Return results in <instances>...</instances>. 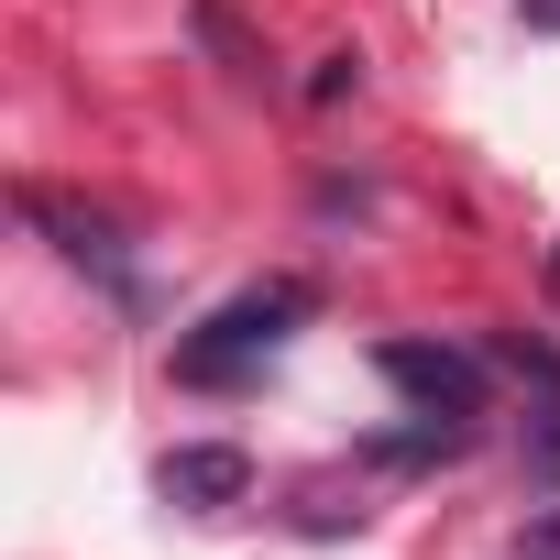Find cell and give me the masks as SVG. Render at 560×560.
Instances as JSON below:
<instances>
[{
  "label": "cell",
  "mask_w": 560,
  "mask_h": 560,
  "mask_svg": "<svg viewBox=\"0 0 560 560\" xmlns=\"http://www.w3.org/2000/svg\"><path fill=\"white\" fill-rule=\"evenodd\" d=\"M308 308H319V298L298 287V275H275V287H242L231 308H209V319L176 341V374H187V385H242L264 352H287V330H298Z\"/></svg>",
  "instance_id": "6da1fadb"
},
{
  "label": "cell",
  "mask_w": 560,
  "mask_h": 560,
  "mask_svg": "<svg viewBox=\"0 0 560 560\" xmlns=\"http://www.w3.org/2000/svg\"><path fill=\"white\" fill-rule=\"evenodd\" d=\"M374 363H385V385H396L418 418H451V429H462V418H483V363H472V352H440V341H385Z\"/></svg>",
  "instance_id": "7a4b0ae2"
},
{
  "label": "cell",
  "mask_w": 560,
  "mask_h": 560,
  "mask_svg": "<svg viewBox=\"0 0 560 560\" xmlns=\"http://www.w3.org/2000/svg\"><path fill=\"white\" fill-rule=\"evenodd\" d=\"M154 494L187 505V516H220V505L253 494V462H242L231 440H198V451H165V462H154Z\"/></svg>",
  "instance_id": "3957f363"
},
{
  "label": "cell",
  "mask_w": 560,
  "mask_h": 560,
  "mask_svg": "<svg viewBox=\"0 0 560 560\" xmlns=\"http://www.w3.org/2000/svg\"><path fill=\"white\" fill-rule=\"evenodd\" d=\"M505 363L527 374V472L560 483V352L549 341H505Z\"/></svg>",
  "instance_id": "277c9868"
},
{
  "label": "cell",
  "mask_w": 560,
  "mask_h": 560,
  "mask_svg": "<svg viewBox=\"0 0 560 560\" xmlns=\"http://www.w3.org/2000/svg\"><path fill=\"white\" fill-rule=\"evenodd\" d=\"M23 209H34L45 231H67V253H78V264H100V275H121V242H110V220H89V209H56L45 187H34Z\"/></svg>",
  "instance_id": "5b68a950"
},
{
  "label": "cell",
  "mask_w": 560,
  "mask_h": 560,
  "mask_svg": "<svg viewBox=\"0 0 560 560\" xmlns=\"http://www.w3.org/2000/svg\"><path fill=\"white\" fill-rule=\"evenodd\" d=\"M363 89V56H319V78H308V100H352Z\"/></svg>",
  "instance_id": "8992f818"
},
{
  "label": "cell",
  "mask_w": 560,
  "mask_h": 560,
  "mask_svg": "<svg viewBox=\"0 0 560 560\" xmlns=\"http://www.w3.org/2000/svg\"><path fill=\"white\" fill-rule=\"evenodd\" d=\"M516 12H527V23H538V34H560V0H516Z\"/></svg>",
  "instance_id": "52a82bcc"
},
{
  "label": "cell",
  "mask_w": 560,
  "mask_h": 560,
  "mask_svg": "<svg viewBox=\"0 0 560 560\" xmlns=\"http://www.w3.org/2000/svg\"><path fill=\"white\" fill-rule=\"evenodd\" d=\"M527 549H560V505H549V516H538V538H527Z\"/></svg>",
  "instance_id": "ba28073f"
},
{
  "label": "cell",
  "mask_w": 560,
  "mask_h": 560,
  "mask_svg": "<svg viewBox=\"0 0 560 560\" xmlns=\"http://www.w3.org/2000/svg\"><path fill=\"white\" fill-rule=\"evenodd\" d=\"M549 287H560V253H549Z\"/></svg>",
  "instance_id": "9c48e42d"
},
{
  "label": "cell",
  "mask_w": 560,
  "mask_h": 560,
  "mask_svg": "<svg viewBox=\"0 0 560 560\" xmlns=\"http://www.w3.org/2000/svg\"><path fill=\"white\" fill-rule=\"evenodd\" d=\"M527 560H560V549H527Z\"/></svg>",
  "instance_id": "30bf717a"
}]
</instances>
